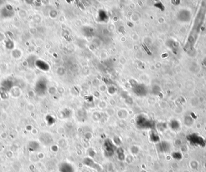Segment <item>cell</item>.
Returning <instances> with one entry per match:
<instances>
[{"label":"cell","mask_w":206,"mask_h":172,"mask_svg":"<svg viewBox=\"0 0 206 172\" xmlns=\"http://www.w3.org/2000/svg\"><path fill=\"white\" fill-rule=\"evenodd\" d=\"M205 14L206 6H205V4H203L202 6L201 7L200 11H198V15L195 20L194 26H193L191 33L188 39V42H187V44L185 46V48L186 49V51H187V50L190 49V48H191V47L193 46V45L195 44L197 37L198 36V34L201 28V26L205 18Z\"/></svg>","instance_id":"6da1fadb"},{"label":"cell","mask_w":206,"mask_h":172,"mask_svg":"<svg viewBox=\"0 0 206 172\" xmlns=\"http://www.w3.org/2000/svg\"><path fill=\"white\" fill-rule=\"evenodd\" d=\"M186 139L192 146L204 148L206 146L205 139L200 135L196 133H193L188 135L186 137Z\"/></svg>","instance_id":"7a4b0ae2"},{"label":"cell","mask_w":206,"mask_h":172,"mask_svg":"<svg viewBox=\"0 0 206 172\" xmlns=\"http://www.w3.org/2000/svg\"><path fill=\"white\" fill-rule=\"evenodd\" d=\"M104 146L105 154L107 157L112 156L114 154L115 152L117 151V149L116 146L109 139H107L104 141Z\"/></svg>","instance_id":"3957f363"},{"label":"cell","mask_w":206,"mask_h":172,"mask_svg":"<svg viewBox=\"0 0 206 172\" xmlns=\"http://www.w3.org/2000/svg\"><path fill=\"white\" fill-rule=\"evenodd\" d=\"M137 124L142 129L151 128L152 126V122L144 116H139L137 119Z\"/></svg>","instance_id":"277c9868"},{"label":"cell","mask_w":206,"mask_h":172,"mask_svg":"<svg viewBox=\"0 0 206 172\" xmlns=\"http://www.w3.org/2000/svg\"><path fill=\"white\" fill-rule=\"evenodd\" d=\"M171 145L169 143L166 141H162L157 144V149L158 151L162 153H168L171 150Z\"/></svg>","instance_id":"5b68a950"},{"label":"cell","mask_w":206,"mask_h":172,"mask_svg":"<svg viewBox=\"0 0 206 172\" xmlns=\"http://www.w3.org/2000/svg\"><path fill=\"white\" fill-rule=\"evenodd\" d=\"M60 172H75L74 167L69 163H63L59 167Z\"/></svg>","instance_id":"8992f818"},{"label":"cell","mask_w":206,"mask_h":172,"mask_svg":"<svg viewBox=\"0 0 206 172\" xmlns=\"http://www.w3.org/2000/svg\"><path fill=\"white\" fill-rule=\"evenodd\" d=\"M83 163L84 165L92 167V168H96L98 166L97 164L94 162V161L92 160V159L90 158H86L84 159L83 160Z\"/></svg>","instance_id":"52a82bcc"},{"label":"cell","mask_w":206,"mask_h":172,"mask_svg":"<svg viewBox=\"0 0 206 172\" xmlns=\"http://www.w3.org/2000/svg\"><path fill=\"white\" fill-rule=\"evenodd\" d=\"M116 152H117L118 160H119L120 161H124L125 158V152L124 149L121 148H119L117 149V151Z\"/></svg>","instance_id":"ba28073f"},{"label":"cell","mask_w":206,"mask_h":172,"mask_svg":"<svg viewBox=\"0 0 206 172\" xmlns=\"http://www.w3.org/2000/svg\"><path fill=\"white\" fill-rule=\"evenodd\" d=\"M150 140L153 143H157L160 141V138L156 132H152L150 135Z\"/></svg>","instance_id":"9c48e42d"},{"label":"cell","mask_w":206,"mask_h":172,"mask_svg":"<svg viewBox=\"0 0 206 172\" xmlns=\"http://www.w3.org/2000/svg\"><path fill=\"white\" fill-rule=\"evenodd\" d=\"M172 157L176 160H181V159L182 158V155L178 152H174L172 155Z\"/></svg>","instance_id":"30bf717a"},{"label":"cell","mask_w":206,"mask_h":172,"mask_svg":"<svg viewBox=\"0 0 206 172\" xmlns=\"http://www.w3.org/2000/svg\"><path fill=\"white\" fill-rule=\"evenodd\" d=\"M171 127L173 129H177L179 128V123L176 121H172V122L171 123Z\"/></svg>","instance_id":"8fae6325"}]
</instances>
